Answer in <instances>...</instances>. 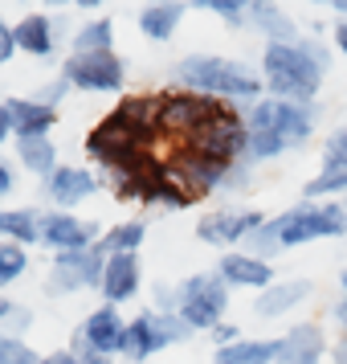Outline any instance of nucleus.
Masks as SVG:
<instances>
[{
	"label": "nucleus",
	"mask_w": 347,
	"mask_h": 364,
	"mask_svg": "<svg viewBox=\"0 0 347 364\" xmlns=\"http://www.w3.org/2000/svg\"><path fill=\"white\" fill-rule=\"evenodd\" d=\"M331 66V50L319 37L294 41V46H265L262 50V82L270 99H286V102H302L314 107L319 86L327 78Z\"/></svg>",
	"instance_id": "nucleus-1"
},
{
	"label": "nucleus",
	"mask_w": 347,
	"mask_h": 364,
	"mask_svg": "<svg viewBox=\"0 0 347 364\" xmlns=\"http://www.w3.org/2000/svg\"><path fill=\"white\" fill-rule=\"evenodd\" d=\"M176 86L180 90H192V95H204V99L216 102H262L265 99V82L262 70L246 66L237 58H221V53H188L176 62Z\"/></svg>",
	"instance_id": "nucleus-2"
},
{
	"label": "nucleus",
	"mask_w": 347,
	"mask_h": 364,
	"mask_svg": "<svg viewBox=\"0 0 347 364\" xmlns=\"http://www.w3.org/2000/svg\"><path fill=\"white\" fill-rule=\"evenodd\" d=\"M164 160L172 164L176 181L192 193V197H213V193H237L249 184V164H229V160H213L204 151H192L188 144H167Z\"/></svg>",
	"instance_id": "nucleus-3"
},
{
	"label": "nucleus",
	"mask_w": 347,
	"mask_h": 364,
	"mask_svg": "<svg viewBox=\"0 0 347 364\" xmlns=\"http://www.w3.org/2000/svg\"><path fill=\"white\" fill-rule=\"evenodd\" d=\"M282 250L307 246L319 237H347V197L335 200H298L286 213L274 217Z\"/></svg>",
	"instance_id": "nucleus-4"
},
{
	"label": "nucleus",
	"mask_w": 347,
	"mask_h": 364,
	"mask_svg": "<svg viewBox=\"0 0 347 364\" xmlns=\"http://www.w3.org/2000/svg\"><path fill=\"white\" fill-rule=\"evenodd\" d=\"M172 311L180 315L192 331H213L216 323H225L229 311V287L221 282L216 270H200L188 274L172 287Z\"/></svg>",
	"instance_id": "nucleus-5"
},
{
	"label": "nucleus",
	"mask_w": 347,
	"mask_h": 364,
	"mask_svg": "<svg viewBox=\"0 0 347 364\" xmlns=\"http://www.w3.org/2000/svg\"><path fill=\"white\" fill-rule=\"evenodd\" d=\"M246 123H249V132L278 135L282 144L294 151V148H302V144L314 135L319 115H314V107L286 102V99H270V95H265L262 102H253V107L246 111Z\"/></svg>",
	"instance_id": "nucleus-6"
},
{
	"label": "nucleus",
	"mask_w": 347,
	"mask_h": 364,
	"mask_svg": "<svg viewBox=\"0 0 347 364\" xmlns=\"http://www.w3.org/2000/svg\"><path fill=\"white\" fill-rule=\"evenodd\" d=\"M221 107L225 102L192 95V90H180V86L176 90H164L160 95V135H164V144H188Z\"/></svg>",
	"instance_id": "nucleus-7"
},
{
	"label": "nucleus",
	"mask_w": 347,
	"mask_h": 364,
	"mask_svg": "<svg viewBox=\"0 0 347 364\" xmlns=\"http://www.w3.org/2000/svg\"><path fill=\"white\" fill-rule=\"evenodd\" d=\"M188 148L192 151H204V156H213V160H229V164H241L249 151V123L246 115L237 111V107H221L204 127H200L192 139H188Z\"/></svg>",
	"instance_id": "nucleus-8"
},
{
	"label": "nucleus",
	"mask_w": 347,
	"mask_h": 364,
	"mask_svg": "<svg viewBox=\"0 0 347 364\" xmlns=\"http://www.w3.org/2000/svg\"><path fill=\"white\" fill-rule=\"evenodd\" d=\"M57 74L74 90H86V95H123L127 58H119V53H70Z\"/></svg>",
	"instance_id": "nucleus-9"
},
{
	"label": "nucleus",
	"mask_w": 347,
	"mask_h": 364,
	"mask_svg": "<svg viewBox=\"0 0 347 364\" xmlns=\"http://www.w3.org/2000/svg\"><path fill=\"white\" fill-rule=\"evenodd\" d=\"M102 270H106V254L94 250H74V254H53L50 274H45V295H78V291H99Z\"/></svg>",
	"instance_id": "nucleus-10"
},
{
	"label": "nucleus",
	"mask_w": 347,
	"mask_h": 364,
	"mask_svg": "<svg viewBox=\"0 0 347 364\" xmlns=\"http://www.w3.org/2000/svg\"><path fill=\"white\" fill-rule=\"evenodd\" d=\"M270 221L262 209H246V205H221V209H209V213L197 221V237L204 246L216 250H241L249 242V233H258Z\"/></svg>",
	"instance_id": "nucleus-11"
},
{
	"label": "nucleus",
	"mask_w": 347,
	"mask_h": 364,
	"mask_svg": "<svg viewBox=\"0 0 347 364\" xmlns=\"http://www.w3.org/2000/svg\"><path fill=\"white\" fill-rule=\"evenodd\" d=\"M102 242V225L82 221L78 213H62V209H45L41 213V246L53 254H74V250H94Z\"/></svg>",
	"instance_id": "nucleus-12"
},
{
	"label": "nucleus",
	"mask_w": 347,
	"mask_h": 364,
	"mask_svg": "<svg viewBox=\"0 0 347 364\" xmlns=\"http://www.w3.org/2000/svg\"><path fill=\"white\" fill-rule=\"evenodd\" d=\"M99 193V176L82 164H62L50 181H41V197L50 209H62V213H74L82 200H90Z\"/></svg>",
	"instance_id": "nucleus-13"
},
{
	"label": "nucleus",
	"mask_w": 347,
	"mask_h": 364,
	"mask_svg": "<svg viewBox=\"0 0 347 364\" xmlns=\"http://www.w3.org/2000/svg\"><path fill=\"white\" fill-rule=\"evenodd\" d=\"M74 331H78L94 352H102V356H123V360H127V319H123L119 307L102 303V307H94Z\"/></svg>",
	"instance_id": "nucleus-14"
},
{
	"label": "nucleus",
	"mask_w": 347,
	"mask_h": 364,
	"mask_svg": "<svg viewBox=\"0 0 347 364\" xmlns=\"http://www.w3.org/2000/svg\"><path fill=\"white\" fill-rule=\"evenodd\" d=\"M216 274L225 287H241V291H258L262 295L265 287H274V262H265V258H253L246 250H229V254H221V262H216Z\"/></svg>",
	"instance_id": "nucleus-15"
},
{
	"label": "nucleus",
	"mask_w": 347,
	"mask_h": 364,
	"mask_svg": "<svg viewBox=\"0 0 347 364\" xmlns=\"http://www.w3.org/2000/svg\"><path fill=\"white\" fill-rule=\"evenodd\" d=\"M246 25H253V33L265 37V46H294V41H302L298 21L274 0H249Z\"/></svg>",
	"instance_id": "nucleus-16"
},
{
	"label": "nucleus",
	"mask_w": 347,
	"mask_h": 364,
	"mask_svg": "<svg viewBox=\"0 0 347 364\" xmlns=\"http://www.w3.org/2000/svg\"><path fill=\"white\" fill-rule=\"evenodd\" d=\"M139 282H143L139 254H115V258H106L99 295H102V303L119 307V303H131V299L139 295Z\"/></svg>",
	"instance_id": "nucleus-17"
},
{
	"label": "nucleus",
	"mask_w": 347,
	"mask_h": 364,
	"mask_svg": "<svg viewBox=\"0 0 347 364\" xmlns=\"http://www.w3.org/2000/svg\"><path fill=\"white\" fill-rule=\"evenodd\" d=\"M311 295H314L311 279H278L274 287H265L262 295H253V311L262 315V319H282L286 311L302 307Z\"/></svg>",
	"instance_id": "nucleus-18"
},
{
	"label": "nucleus",
	"mask_w": 347,
	"mask_h": 364,
	"mask_svg": "<svg viewBox=\"0 0 347 364\" xmlns=\"http://www.w3.org/2000/svg\"><path fill=\"white\" fill-rule=\"evenodd\" d=\"M327 356V336L319 323H294L282 336V352L274 364H319Z\"/></svg>",
	"instance_id": "nucleus-19"
},
{
	"label": "nucleus",
	"mask_w": 347,
	"mask_h": 364,
	"mask_svg": "<svg viewBox=\"0 0 347 364\" xmlns=\"http://www.w3.org/2000/svg\"><path fill=\"white\" fill-rule=\"evenodd\" d=\"M9 115H13V139H50L57 127V111L37 99H9Z\"/></svg>",
	"instance_id": "nucleus-20"
},
{
	"label": "nucleus",
	"mask_w": 347,
	"mask_h": 364,
	"mask_svg": "<svg viewBox=\"0 0 347 364\" xmlns=\"http://www.w3.org/2000/svg\"><path fill=\"white\" fill-rule=\"evenodd\" d=\"M184 17H188V4H184V0H155V4H143V9H139V33L148 37V41H172Z\"/></svg>",
	"instance_id": "nucleus-21"
},
{
	"label": "nucleus",
	"mask_w": 347,
	"mask_h": 364,
	"mask_svg": "<svg viewBox=\"0 0 347 364\" xmlns=\"http://www.w3.org/2000/svg\"><path fill=\"white\" fill-rule=\"evenodd\" d=\"M13 29H17V50L29 58H50L57 46V21L50 13H25Z\"/></svg>",
	"instance_id": "nucleus-22"
},
{
	"label": "nucleus",
	"mask_w": 347,
	"mask_h": 364,
	"mask_svg": "<svg viewBox=\"0 0 347 364\" xmlns=\"http://www.w3.org/2000/svg\"><path fill=\"white\" fill-rule=\"evenodd\" d=\"M155 352H164L160 348V336H155V307H143L139 315L127 319V360L143 364Z\"/></svg>",
	"instance_id": "nucleus-23"
},
{
	"label": "nucleus",
	"mask_w": 347,
	"mask_h": 364,
	"mask_svg": "<svg viewBox=\"0 0 347 364\" xmlns=\"http://www.w3.org/2000/svg\"><path fill=\"white\" fill-rule=\"evenodd\" d=\"M0 242L41 246V213L37 209H0Z\"/></svg>",
	"instance_id": "nucleus-24"
},
{
	"label": "nucleus",
	"mask_w": 347,
	"mask_h": 364,
	"mask_svg": "<svg viewBox=\"0 0 347 364\" xmlns=\"http://www.w3.org/2000/svg\"><path fill=\"white\" fill-rule=\"evenodd\" d=\"M282 352V336L278 340H237L229 348H216L213 364H274Z\"/></svg>",
	"instance_id": "nucleus-25"
},
{
	"label": "nucleus",
	"mask_w": 347,
	"mask_h": 364,
	"mask_svg": "<svg viewBox=\"0 0 347 364\" xmlns=\"http://www.w3.org/2000/svg\"><path fill=\"white\" fill-rule=\"evenodd\" d=\"M17 164L25 172H33L37 181H50L53 172H57V148H53V139H17Z\"/></svg>",
	"instance_id": "nucleus-26"
},
{
	"label": "nucleus",
	"mask_w": 347,
	"mask_h": 364,
	"mask_svg": "<svg viewBox=\"0 0 347 364\" xmlns=\"http://www.w3.org/2000/svg\"><path fill=\"white\" fill-rule=\"evenodd\" d=\"M74 53H115V21L90 17L74 29Z\"/></svg>",
	"instance_id": "nucleus-27"
},
{
	"label": "nucleus",
	"mask_w": 347,
	"mask_h": 364,
	"mask_svg": "<svg viewBox=\"0 0 347 364\" xmlns=\"http://www.w3.org/2000/svg\"><path fill=\"white\" fill-rule=\"evenodd\" d=\"M143 242H148V225H143V221H119L111 230H102L99 250L106 258H115V254H139Z\"/></svg>",
	"instance_id": "nucleus-28"
},
{
	"label": "nucleus",
	"mask_w": 347,
	"mask_h": 364,
	"mask_svg": "<svg viewBox=\"0 0 347 364\" xmlns=\"http://www.w3.org/2000/svg\"><path fill=\"white\" fill-rule=\"evenodd\" d=\"M319 197H347V168H319L311 181L302 184V200H319Z\"/></svg>",
	"instance_id": "nucleus-29"
},
{
	"label": "nucleus",
	"mask_w": 347,
	"mask_h": 364,
	"mask_svg": "<svg viewBox=\"0 0 347 364\" xmlns=\"http://www.w3.org/2000/svg\"><path fill=\"white\" fill-rule=\"evenodd\" d=\"M25 270H29V250L17 242H0V282L9 287V282L25 279Z\"/></svg>",
	"instance_id": "nucleus-30"
},
{
	"label": "nucleus",
	"mask_w": 347,
	"mask_h": 364,
	"mask_svg": "<svg viewBox=\"0 0 347 364\" xmlns=\"http://www.w3.org/2000/svg\"><path fill=\"white\" fill-rule=\"evenodd\" d=\"M200 13H213V17L229 21V25H246L249 0H192Z\"/></svg>",
	"instance_id": "nucleus-31"
},
{
	"label": "nucleus",
	"mask_w": 347,
	"mask_h": 364,
	"mask_svg": "<svg viewBox=\"0 0 347 364\" xmlns=\"http://www.w3.org/2000/svg\"><path fill=\"white\" fill-rule=\"evenodd\" d=\"M0 364H41V352L29 348V340L0 336Z\"/></svg>",
	"instance_id": "nucleus-32"
},
{
	"label": "nucleus",
	"mask_w": 347,
	"mask_h": 364,
	"mask_svg": "<svg viewBox=\"0 0 347 364\" xmlns=\"http://www.w3.org/2000/svg\"><path fill=\"white\" fill-rule=\"evenodd\" d=\"M319 168H347V127H339L323 139V164Z\"/></svg>",
	"instance_id": "nucleus-33"
},
{
	"label": "nucleus",
	"mask_w": 347,
	"mask_h": 364,
	"mask_svg": "<svg viewBox=\"0 0 347 364\" xmlns=\"http://www.w3.org/2000/svg\"><path fill=\"white\" fill-rule=\"evenodd\" d=\"M70 90H74V86H70L66 78H62V74H57V78H50V82H45V86H37V95H29V99L45 102V107H53V111H57V102L66 99Z\"/></svg>",
	"instance_id": "nucleus-34"
},
{
	"label": "nucleus",
	"mask_w": 347,
	"mask_h": 364,
	"mask_svg": "<svg viewBox=\"0 0 347 364\" xmlns=\"http://www.w3.org/2000/svg\"><path fill=\"white\" fill-rule=\"evenodd\" d=\"M29 323H33V307H21L4 319V328H0V336H13V340H25V331H29Z\"/></svg>",
	"instance_id": "nucleus-35"
},
{
	"label": "nucleus",
	"mask_w": 347,
	"mask_h": 364,
	"mask_svg": "<svg viewBox=\"0 0 347 364\" xmlns=\"http://www.w3.org/2000/svg\"><path fill=\"white\" fill-rule=\"evenodd\" d=\"M70 352H74L82 364H115V356H102V352H94V348L86 344L82 336H78V331L70 336Z\"/></svg>",
	"instance_id": "nucleus-36"
},
{
	"label": "nucleus",
	"mask_w": 347,
	"mask_h": 364,
	"mask_svg": "<svg viewBox=\"0 0 347 364\" xmlns=\"http://www.w3.org/2000/svg\"><path fill=\"white\" fill-rule=\"evenodd\" d=\"M17 53H21V50H17V29L0 17V66H9Z\"/></svg>",
	"instance_id": "nucleus-37"
},
{
	"label": "nucleus",
	"mask_w": 347,
	"mask_h": 364,
	"mask_svg": "<svg viewBox=\"0 0 347 364\" xmlns=\"http://www.w3.org/2000/svg\"><path fill=\"white\" fill-rule=\"evenodd\" d=\"M209 340H213L216 348H229V344H237V340H246V336H241L237 323H216V328L209 331Z\"/></svg>",
	"instance_id": "nucleus-38"
},
{
	"label": "nucleus",
	"mask_w": 347,
	"mask_h": 364,
	"mask_svg": "<svg viewBox=\"0 0 347 364\" xmlns=\"http://www.w3.org/2000/svg\"><path fill=\"white\" fill-rule=\"evenodd\" d=\"M17 188V160H4L0 156V197H9Z\"/></svg>",
	"instance_id": "nucleus-39"
},
{
	"label": "nucleus",
	"mask_w": 347,
	"mask_h": 364,
	"mask_svg": "<svg viewBox=\"0 0 347 364\" xmlns=\"http://www.w3.org/2000/svg\"><path fill=\"white\" fill-rule=\"evenodd\" d=\"M13 139V115H9V95H0V148Z\"/></svg>",
	"instance_id": "nucleus-40"
},
{
	"label": "nucleus",
	"mask_w": 347,
	"mask_h": 364,
	"mask_svg": "<svg viewBox=\"0 0 347 364\" xmlns=\"http://www.w3.org/2000/svg\"><path fill=\"white\" fill-rule=\"evenodd\" d=\"M41 364H82L70 348H57V352H50V356H41Z\"/></svg>",
	"instance_id": "nucleus-41"
},
{
	"label": "nucleus",
	"mask_w": 347,
	"mask_h": 364,
	"mask_svg": "<svg viewBox=\"0 0 347 364\" xmlns=\"http://www.w3.org/2000/svg\"><path fill=\"white\" fill-rule=\"evenodd\" d=\"M331 41H335V50H339V53L347 58V21H339V25L331 29Z\"/></svg>",
	"instance_id": "nucleus-42"
},
{
	"label": "nucleus",
	"mask_w": 347,
	"mask_h": 364,
	"mask_svg": "<svg viewBox=\"0 0 347 364\" xmlns=\"http://www.w3.org/2000/svg\"><path fill=\"white\" fill-rule=\"evenodd\" d=\"M331 364H347V331L331 344Z\"/></svg>",
	"instance_id": "nucleus-43"
},
{
	"label": "nucleus",
	"mask_w": 347,
	"mask_h": 364,
	"mask_svg": "<svg viewBox=\"0 0 347 364\" xmlns=\"http://www.w3.org/2000/svg\"><path fill=\"white\" fill-rule=\"evenodd\" d=\"M331 319H335V328H343V331H347V295L339 299L335 307H331Z\"/></svg>",
	"instance_id": "nucleus-44"
},
{
	"label": "nucleus",
	"mask_w": 347,
	"mask_h": 364,
	"mask_svg": "<svg viewBox=\"0 0 347 364\" xmlns=\"http://www.w3.org/2000/svg\"><path fill=\"white\" fill-rule=\"evenodd\" d=\"M13 311H17V303H13L9 295H0V328H4V319H9Z\"/></svg>",
	"instance_id": "nucleus-45"
},
{
	"label": "nucleus",
	"mask_w": 347,
	"mask_h": 364,
	"mask_svg": "<svg viewBox=\"0 0 347 364\" xmlns=\"http://www.w3.org/2000/svg\"><path fill=\"white\" fill-rule=\"evenodd\" d=\"M331 9H335V17L347 21V0H331Z\"/></svg>",
	"instance_id": "nucleus-46"
},
{
	"label": "nucleus",
	"mask_w": 347,
	"mask_h": 364,
	"mask_svg": "<svg viewBox=\"0 0 347 364\" xmlns=\"http://www.w3.org/2000/svg\"><path fill=\"white\" fill-rule=\"evenodd\" d=\"M339 291H343V295H347V266H343V270H339Z\"/></svg>",
	"instance_id": "nucleus-47"
},
{
	"label": "nucleus",
	"mask_w": 347,
	"mask_h": 364,
	"mask_svg": "<svg viewBox=\"0 0 347 364\" xmlns=\"http://www.w3.org/2000/svg\"><path fill=\"white\" fill-rule=\"evenodd\" d=\"M0 287H4V282H0Z\"/></svg>",
	"instance_id": "nucleus-48"
}]
</instances>
